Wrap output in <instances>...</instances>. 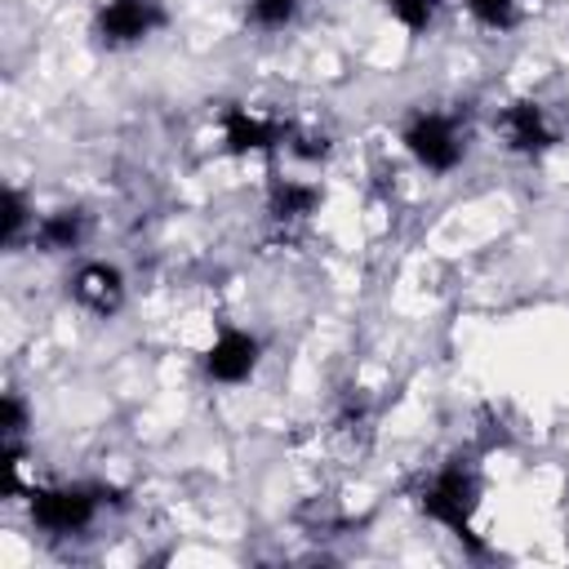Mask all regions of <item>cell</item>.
I'll use <instances>...</instances> for the list:
<instances>
[{"mask_svg":"<svg viewBox=\"0 0 569 569\" xmlns=\"http://www.w3.org/2000/svg\"><path fill=\"white\" fill-rule=\"evenodd\" d=\"M498 129H502L507 147H516V151H538V147H547V124H542V111H538L533 102L507 107L502 120H498Z\"/></svg>","mask_w":569,"mask_h":569,"instance_id":"obj_7","label":"cell"},{"mask_svg":"<svg viewBox=\"0 0 569 569\" xmlns=\"http://www.w3.org/2000/svg\"><path fill=\"white\" fill-rule=\"evenodd\" d=\"M253 360H258V342L244 338V333H236V329H227V333L213 342V351H209L204 365H209V373H213L218 382H240V378H249Z\"/></svg>","mask_w":569,"mask_h":569,"instance_id":"obj_4","label":"cell"},{"mask_svg":"<svg viewBox=\"0 0 569 569\" xmlns=\"http://www.w3.org/2000/svg\"><path fill=\"white\" fill-rule=\"evenodd\" d=\"M253 18L262 27H284L293 18V0H253Z\"/></svg>","mask_w":569,"mask_h":569,"instance_id":"obj_12","label":"cell"},{"mask_svg":"<svg viewBox=\"0 0 569 569\" xmlns=\"http://www.w3.org/2000/svg\"><path fill=\"white\" fill-rule=\"evenodd\" d=\"M22 431V405L13 396H4V445H13Z\"/></svg>","mask_w":569,"mask_h":569,"instance_id":"obj_15","label":"cell"},{"mask_svg":"<svg viewBox=\"0 0 569 569\" xmlns=\"http://www.w3.org/2000/svg\"><path fill=\"white\" fill-rule=\"evenodd\" d=\"M276 138V124L258 120V116H244V111H227V142L236 151H249V147H271Z\"/></svg>","mask_w":569,"mask_h":569,"instance_id":"obj_8","label":"cell"},{"mask_svg":"<svg viewBox=\"0 0 569 569\" xmlns=\"http://www.w3.org/2000/svg\"><path fill=\"white\" fill-rule=\"evenodd\" d=\"M311 204H316V191L293 187V182L276 187V196H271V213H280V218H302V213H311Z\"/></svg>","mask_w":569,"mask_h":569,"instance_id":"obj_10","label":"cell"},{"mask_svg":"<svg viewBox=\"0 0 569 569\" xmlns=\"http://www.w3.org/2000/svg\"><path fill=\"white\" fill-rule=\"evenodd\" d=\"M31 516H36L40 529L67 533V529H80L93 516V498L80 493V489H40L31 498Z\"/></svg>","mask_w":569,"mask_h":569,"instance_id":"obj_2","label":"cell"},{"mask_svg":"<svg viewBox=\"0 0 569 569\" xmlns=\"http://www.w3.org/2000/svg\"><path fill=\"white\" fill-rule=\"evenodd\" d=\"M409 151L427 164V169H449L458 164V133L445 116H422L413 129H409Z\"/></svg>","mask_w":569,"mask_h":569,"instance_id":"obj_3","label":"cell"},{"mask_svg":"<svg viewBox=\"0 0 569 569\" xmlns=\"http://www.w3.org/2000/svg\"><path fill=\"white\" fill-rule=\"evenodd\" d=\"M151 22H156L151 0H111V4L102 9V18H98V31H102L107 40L124 44V40L147 36V31H151Z\"/></svg>","mask_w":569,"mask_h":569,"instance_id":"obj_5","label":"cell"},{"mask_svg":"<svg viewBox=\"0 0 569 569\" xmlns=\"http://www.w3.org/2000/svg\"><path fill=\"white\" fill-rule=\"evenodd\" d=\"M76 298H80L89 311H98V316L116 311V307H120V298H124L120 271H116V267H107V262H89V267L76 276Z\"/></svg>","mask_w":569,"mask_h":569,"instance_id":"obj_6","label":"cell"},{"mask_svg":"<svg viewBox=\"0 0 569 569\" xmlns=\"http://www.w3.org/2000/svg\"><path fill=\"white\" fill-rule=\"evenodd\" d=\"M471 507H476V480H471L467 471H458V467H449V471L422 493V511H427V516L445 520L449 529H458V538H467L471 547H480V542L467 533V516H471Z\"/></svg>","mask_w":569,"mask_h":569,"instance_id":"obj_1","label":"cell"},{"mask_svg":"<svg viewBox=\"0 0 569 569\" xmlns=\"http://www.w3.org/2000/svg\"><path fill=\"white\" fill-rule=\"evenodd\" d=\"M22 218H27V209H22V196H18V191H9V196H4V240H13V236H18Z\"/></svg>","mask_w":569,"mask_h":569,"instance_id":"obj_14","label":"cell"},{"mask_svg":"<svg viewBox=\"0 0 569 569\" xmlns=\"http://www.w3.org/2000/svg\"><path fill=\"white\" fill-rule=\"evenodd\" d=\"M80 240V213H53L44 227H40V244L44 249H71Z\"/></svg>","mask_w":569,"mask_h":569,"instance_id":"obj_9","label":"cell"},{"mask_svg":"<svg viewBox=\"0 0 569 569\" xmlns=\"http://www.w3.org/2000/svg\"><path fill=\"white\" fill-rule=\"evenodd\" d=\"M431 9H436V0H391V13L413 31H422L431 22Z\"/></svg>","mask_w":569,"mask_h":569,"instance_id":"obj_11","label":"cell"},{"mask_svg":"<svg viewBox=\"0 0 569 569\" xmlns=\"http://www.w3.org/2000/svg\"><path fill=\"white\" fill-rule=\"evenodd\" d=\"M471 4V13L480 18V22H489V27H507L511 22V0H467Z\"/></svg>","mask_w":569,"mask_h":569,"instance_id":"obj_13","label":"cell"}]
</instances>
